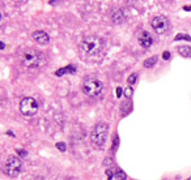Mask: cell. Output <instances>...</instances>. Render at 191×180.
I'll list each match as a JSON object with an SVG mask.
<instances>
[{
	"label": "cell",
	"instance_id": "ba28073f",
	"mask_svg": "<svg viewBox=\"0 0 191 180\" xmlns=\"http://www.w3.org/2000/svg\"><path fill=\"white\" fill-rule=\"evenodd\" d=\"M137 42L141 47L144 48H149L153 43V37L151 35V33H148L147 30H143L137 34Z\"/></svg>",
	"mask_w": 191,
	"mask_h": 180
},
{
	"label": "cell",
	"instance_id": "9c48e42d",
	"mask_svg": "<svg viewBox=\"0 0 191 180\" xmlns=\"http://www.w3.org/2000/svg\"><path fill=\"white\" fill-rule=\"evenodd\" d=\"M31 37H33V39H34L38 45H47L50 41L49 34L46 33V31H42V30L34 31V33L31 34Z\"/></svg>",
	"mask_w": 191,
	"mask_h": 180
},
{
	"label": "cell",
	"instance_id": "8fae6325",
	"mask_svg": "<svg viewBox=\"0 0 191 180\" xmlns=\"http://www.w3.org/2000/svg\"><path fill=\"white\" fill-rule=\"evenodd\" d=\"M131 110H132V103H131L130 99L122 102V104H120V115H122V116L128 115V114L131 112Z\"/></svg>",
	"mask_w": 191,
	"mask_h": 180
},
{
	"label": "cell",
	"instance_id": "d4e9b609",
	"mask_svg": "<svg viewBox=\"0 0 191 180\" xmlns=\"http://www.w3.org/2000/svg\"><path fill=\"white\" fill-rule=\"evenodd\" d=\"M4 47H5V46H4V43L0 42V48H4Z\"/></svg>",
	"mask_w": 191,
	"mask_h": 180
},
{
	"label": "cell",
	"instance_id": "4316f807",
	"mask_svg": "<svg viewBox=\"0 0 191 180\" xmlns=\"http://www.w3.org/2000/svg\"><path fill=\"white\" fill-rule=\"evenodd\" d=\"M187 180H191V177H188V179H187Z\"/></svg>",
	"mask_w": 191,
	"mask_h": 180
},
{
	"label": "cell",
	"instance_id": "ffe728a7",
	"mask_svg": "<svg viewBox=\"0 0 191 180\" xmlns=\"http://www.w3.org/2000/svg\"><path fill=\"white\" fill-rule=\"evenodd\" d=\"M162 58L165 60H169V59H170V52H169V51H164V52H162Z\"/></svg>",
	"mask_w": 191,
	"mask_h": 180
},
{
	"label": "cell",
	"instance_id": "7402d4cb",
	"mask_svg": "<svg viewBox=\"0 0 191 180\" xmlns=\"http://www.w3.org/2000/svg\"><path fill=\"white\" fill-rule=\"evenodd\" d=\"M120 95H122V87H117V97L120 98Z\"/></svg>",
	"mask_w": 191,
	"mask_h": 180
},
{
	"label": "cell",
	"instance_id": "603a6c76",
	"mask_svg": "<svg viewBox=\"0 0 191 180\" xmlns=\"http://www.w3.org/2000/svg\"><path fill=\"white\" fill-rule=\"evenodd\" d=\"M58 3H59V1H50V4H51V5H56Z\"/></svg>",
	"mask_w": 191,
	"mask_h": 180
},
{
	"label": "cell",
	"instance_id": "9a60e30c",
	"mask_svg": "<svg viewBox=\"0 0 191 180\" xmlns=\"http://www.w3.org/2000/svg\"><path fill=\"white\" fill-rule=\"evenodd\" d=\"M124 97L127 99H130V98H132V95H134V89H132L131 86H126V89H124Z\"/></svg>",
	"mask_w": 191,
	"mask_h": 180
},
{
	"label": "cell",
	"instance_id": "3957f363",
	"mask_svg": "<svg viewBox=\"0 0 191 180\" xmlns=\"http://www.w3.org/2000/svg\"><path fill=\"white\" fill-rule=\"evenodd\" d=\"M109 136V124L107 123H98L94 125L93 131L90 133V141L94 146L102 148L107 141Z\"/></svg>",
	"mask_w": 191,
	"mask_h": 180
},
{
	"label": "cell",
	"instance_id": "44dd1931",
	"mask_svg": "<svg viewBox=\"0 0 191 180\" xmlns=\"http://www.w3.org/2000/svg\"><path fill=\"white\" fill-rule=\"evenodd\" d=\"M117 146H118V136H115V137H114V142H113V149H115Z\"/></svg>",
	"mask_w": 191,
	"mask_h": 180
},
{
	"label": "cell",
	"instance_id": "6da1fadb",
	"mask_svg": "<svg viewBox=\"0 0 191 180\" xmlns=\"http://www.w3.org/2000/svg\"><path fill=\"white\" fill-rule=\"evenodd\" d=\"M79 48H80V52L86 58L97 56L105 48V41L98 35H86L83 38Z\"/></svg>",
	"mask_w": 191,
	"mask_h": 180
},
{
	"label": "cell",
	"instance_id": "8992f818",
	"mask_svg": "<svg viewBox=\"0 0 191 180\" xmlns=\"http://www.w3.org/2000/svg\"><path fill=\"white\" fill-rule=\"evenodd\" d=\"M20 111L25 116H33L38 111V102L31 97H25L20 102Z\"/></svg>",
	"mask_w": 191,
	"mask_h": 180
},
{
	"label": "cell",
	"instance_id": "d6986e66",
	"mask_svg": "<svg viewBox=\"0 0 191 180\" xmlns=\"http://www.w3.org/2000/svg\"><path fill=\"white\" fill-rule=\"evenodd\" d=\"M136 80H137V73H132L131 76L128 77V84H134Z\"/></svg>",
	"mask_w": 191,
	"mask_h": 180
},
{
	"label": "cell",
	"instance_id": "7c38bea8",
	"mask_svg": "<svg viewBox=\"0 0 191 180\" xmlns=\"http://www.w3.org/2000/svg\"><path fill=\"white\" fill-rule=\"evenodd\" d=\"M178 53L183 58H191V46H179Z\"/></svg>",
	"mask_w": 191,
	"mask_h": 180
},
{
	"label": "cell",
	"instance_id": "5bb4252c",
	"mask_svg": "<svg viewBox=\"0 0 191 180\" xmlns=\"http://www.w3.org/2000/svg\"><path fill=\"white\" fill-rule=\"evenodd\" d=\"M156 63H157V56H151V58H148V59L144 62V67H145V68H152Z\"/></svg>",
	"mask_w": 191,
	"mask_h": 180
},
{
	"label": "cell",
	"instance_id": "e0dca14e",
	"mask_svg": "<svg viewBox=\"0 0 191 180\" xmlns=\"http://www.w3.org/2000/svg\"><path fill=\"white\" fill-rule=\"evenodd\" d=\"M114 176H115V180H126V174L123 171H117L114 174Z\"/></svg>",
	"mask_w": 191,
	"mask_h": 180
},
{
	"label": "cell",
	"instance_id": "ac0fdd59",
	"mask_svg": "<svg viewBox=\"0 0 191 180\" xmlns=\"http://www.w3.org/2000/svg\"><path fill=\"white\" fill-rule=\"evenodd\" d=\"M56 148L60 150V152H66V149H67V148H66V143H64V142H58V143H56Z\"/></svg>",
	"mask_w": 191,
	"mask_h": 180
},
{
	"label": "cell",
	"instance_id": "30bf717a",
	"mask_svg": "<svg viewBox=\"0 0 191 180\" xmlns=\"http://www.w3.org/2000/svg\"><path fill=\"white\" fill-rule=\"evenodd\" d=\"M111 21L115 24V25H120L126 21V14H124V11L122 8H117L113 11L111 13Z\"/></svg>",
	"mask_w": 191,
	"mask_h": 180
},
{
	"label": "cell",
	"instance_id": "4fadbf2b",
	"mask_svg": "<svg viewBox=\"0 0 191 180\" xmlns=\"http://www.w3.org/2000/svg\"><path fill=\"white\" fill-rule=\"evenodd\" d=\"M75 70H76V67H75V65H68V67H66V68H62V69L56 70L55 74H56V76H63V74H66V73H73Z\"/></svg>",
	"mask_w": 191,
	"mask_h": 180
},
{
	"label": "cell",
	"instance_id": "7a4b0ae2",
	"mask_svg": "<svg viewBox=\"0 0 191 180\" xmlns=\"http://www.w3.org/2000/svg\"><path fill=\"white\" fill-rule=\"evenodd\" d=\"M43 63V55L34 48H28L21 56V64L28 69L41 67Z\"/></svg>",
	"mask_w": 191,
	"mask_h": 180
},
{
	"label": "cell",
	"instance_id": "52a82bcc",
	"mask_svg": "<svg viewBox=\"0 0 191 180\" xmlns=\"http://www.w3.org/2000/svg\"><path fill=\"white\" fill-rule=\"evenodd\" d=\"M151 25H152V29L154 30V33L158 34V35L165 34L169 30V28H170V22H169L168 17L165 16H156L152 20Z\"/></svg>",
	"mask_w": 191,
	"mask_h": 180
},
{
	"label": "cell",
	"instance_id": "484cf974",
	"mask_svg": "<svg viewBox=\"0 0 191 180\" xmlns=\"http://www.w3.org/2000/svg\"><path fill=\"white\" fill-rule=\"evenodd\" d=\"M0 21H1V13H0Z\"/></svg>",
	"mask_w": 191,
	"mask_h": 180
},
{
	"label": "cell",
	"instance_id": "cb8c5ba5",
	"mask_svg": "<svg viewBox=\"0 0 191 180\" xmlns=\"http://www.w3.org/2000/svg\"><path fill=\"white\" fill-rule=\"evenodd\" d=\"M183 9H185V11H191V5L190 7H185Z\"/></svg>",
	"mask_w": 191,
	"mask_h": 180
},
{
	"label": "cell",
	"instance_id": "277c9868",
	"mask_svg": "<svg viewBox=\"0 0 191 180\" xmlns=\"http://www.w3.org/2000/svg\"><path fill=\"white\" fill-rule=\"evenodd\" d=\"M21 170H22V160H21V158L14 157V155L7 158V160L3 164V172L9 177L17 176L21 172Z\"/></svg>",
	"mask_w": 191,
	"mask_h": 180
},
{
	"label": "cell",
	"instance_id": "2e32d148",
	"mask_svg": "<svg viewBox=\"0 0 191 180\" xmlns=\"http://www.w3.org/2000/svg\"><path fill=\"white\" fill-rule=\"evenodd\" d=\"M181 39L190 41L191 42V37H188L187 34H178V35H175V38H174V41H181Z\"/></svg>",
	"mask_w": 191,
	"mask_h": 180
},
{
	"label": "cell",
	"instance_id": "5b68a950",
	"mask_svg": "<svg viewBox=\"0 0 191 180\" xmlns=\"http://www.w3.org/2000/svg\"><path fill=\"white\" fill-rule=\"evenodd\" d=\"M103 90V84L96 77H88L83 84V91L88 97H98Z\"/></svg>",
	"mask_w": 191,
	"mask_h": 180
}]
</instances>
